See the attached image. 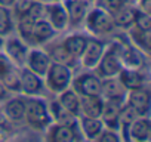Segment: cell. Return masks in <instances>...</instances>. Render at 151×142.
I'll return each mask as SVG.
<instances>
[{
  "mask_svg": "<svg viewBox=\"0 0 151 142\" xmlns=\"http://www.w3.org/2000/svg\"><path fill=\"white\" fill-rule=\"evenodd\" d=\"M24 120L34 130L43 132L52 124L49 105L42 96H25Z\"/></svg>",
  "mask_w": 151,
  "mask_h": 142,
  "instance_id": "obj_1",
  "label": "cell"
},
{
  "mask_svg": "<svg viewBox=\"0 0 151 142\" xmlns=\"http://www.w3.org/2000/svg\"><path fill=\"white\" fill-rule=\"evenodd\" d=\"M120 46H122V43H119V42H113L110 46H105L104 53H102L98 65L95 67L96 74L101 79L116 77L120 73V70L123 68L122 58H120Z\"/></svg>",
  "mask_w": 151,
  "mask_h": 142,
  "instance_id": "obj_2",
  "label": "cell"
},
{
  "mask_svg": "<svg viewBox=\"0 0 151 142\" xmlns=\"http://www.w3.org/2000/svg\"><path fill=\"white\" fill-rule=\"evenodd\" d=\"M73 73L71 68L58 62H52L45 74V86L52 93H61L67 87L71 86Z\"/></svg>",
  "mask_w": 151,
  "mask_h": 142,
  "instance_id": "obj_3",
  "label": "cell"
},
{
  "mask_svg": "<svg viewBox=\"0 0 151 142\" xmlns=\"http://www.w3.org/2000/svg\"><path fill=\"white\" fill-rule=\"evenodd\" d=\"M86 28L89 33H92L93 36H104V34H110L114 31L116 25L113 21L111 14H108L104 8H93L89 9L86 18Z\"/></svg>",
  "mask_w": 151,
  "mask_h": 142,
  "instance_id": "obj_4",
  "label": "cell"
},
{
  "mask_svg": "<svg viewBox=\"0 0 151 142\" xmlns=\"http://www.w3.org/2000/svg\"><path fill=\"white\" fill-rule=\"evenodd\" d=\"M71 86L80 96H95L101 93V77L93 73H82L71 80Z\"/></svg>",
  "mask_w": 151,
  "mask_h": 142,
  "instance_id": "obj_5",
  "label": "cell"
},
{
  "mask_svg": "<svg viewBox=\"0 0 151 142\" xmlns=\"http://www.w3.org/2000/svg\"><path fill=\"white\" fill-rule=\"evenodd\" d=\"M19 79H21V92L24 96H42L46 90L45 80L39 74L30 71L27 67L19 70Z\"/></svg>",
  "mask_w": 151,
  "mask_h": 142,
  "instance_id": "obj_6",
  "label": "cell"
},
{
  "mask_svg": "<svg viewBox=\"0 0 151 142\" xmlns=\"http://www.w3.org/2000/svg\"><path fill=\"white\" fill-rule=\"evenodd\" d=\"M46 130H47V133H46V139H47V141L73 142V141H80V139H83L79 126L52 123Z\"/></svg>",
  "mask_w": 151,
  "mask_h": 142,
  "instance_id": "obj_7",
  "label": "cell"
},
{
  "mask_svg": "<svg viewBox=\"0 0 151 142\" xmlns=\"http://www.w3.org/2000/svg\"><path fill=\"white\" fill-rule=\"evenodd\" d=\"M3 53L18 67H24L25 58L28 53V44L21 37H9L8 40H3Z\"/></svg>",
  "mask_w": 151,
  "mask_h": 142,
  "instance_id": "obj_8",
  "label": "cell"
},
{
  "mask_svg": "<svg viewBox=\"0 0 151 142\" xmlns=\"http://www.w3.org/2000/svg\"><path fill=\"white\" fill-rule=\"evenodd\" d=\"M126 104L139 117H148V114H150V105H151V98H150L148 89L147 87H141V89L127 90Z\"/></svg>",
  "mask_w": 151,
  "mask_h": 142,
  "instance_id": "obj_9",
  "label": "cell"
},
{
  "mask_svg": "<svg viewBox=\"0 0 151 142\" xmlns=\"http://www.w3.org/2000/svg\"><path fill=\"white\" fill-rule=\"evenodd\" d=\"M126 95H127V90L119 82L117 76L101 79V93H99V96L104 101H114V102L124 104Z\"/></svg>",
  "mask_w": 151,
  "mask_h": 142,
  "instance_id": "obj_10",
  "label": "cell"
},
{
  "mask_svg": "<svg viewBox=\"0 0 151 142\" xmlns=\"http://www.w3.org/2000/svg\"><path fill=\"white\" fill-rule=\"evenodd\" d=\"M62 5L68 15V25L79 27L91 9V0H64Z\"/></svg>",
  "mask_w": 151,
  "mask_h": 142,
  "instance_id": "obj_11",
  "label": "cell"
},
{
  "mask_svg": "<svg viewBox=\"0 0 151 142\" xmlns=\"http://www.w3.org/2000/svg\"><path fill=\"white\" fill-rule=\"evenodd\" d=\"M104 49H105V44L102 40H99L96 37H89L88 44H86L82 56L79 58L82 61V67H85L88 70H93L98 65V62L104 53Z\"/></svg>",
  "mask_w": 151,
  "mask_h": 142,
  "instance_id": "obj_12",
  "label": "cell"
},
{
  "mask_svg": "<svg viewBox=\"0 0 151 142\" xmlns=\"http://www.w3.org/2000/svg\"><path fill=\"white\" fill-rule=\"evenodd\" d=\"M50 64H52V61H50L49 55H47L45 50L34 47V49H30V50H28L24 65H25L30 71L39 74L40 77H45V74H46V71H47V68H49Z\"/></svg>",
  "mask_w": 151,
  "mask_h": 142,
  "instance_id": "obj_13",
  "label": "cell"
},
{
  "mask_svg": "<svg viewBox=\"0 0 151 142\" xmlns=\"http://www.w3.org/2000/svg\"><path fill=\"white\" fill-rule=\"evenodd\" d=\"M117 79L126 90L141 89V87H145V85H147V76L144 73V70L123 67L120 70V73L117 74Z\"/></svg>",
  "mask_w": 151,
  "mask_h": 142,
  "instance_id": "obj_14",
  "label": "cell"
},
{
  "mask_svg": "<svg viewBox=\"0 0 151 142\" xmlns=\"http://www.w3.org/2000/svg\"><path fill=\"white\" fill-rule=\"evenodd\" d=\"M45 18L49 21V24L53 27L55 31H62L68 27V15L62 3L53 2L46 5V14Z\"/></svg>",
  "mask_w": 151,
  "mask_h": 142,
  "instance_id": "obj_15",
  "label": "cell"
},
{
  "mask_svg": "<svg viewBox=\"0 0 151 142\" xmlns=\"http://www.w3.org/2000/svg\"><path fill=\"white\" fill-rule=\"evenodd\" d=\"M2 113L8 121H14V123L22 121L25 114V96H14V98L9 96L3 102Z\"/></svg>",
  "mask_w": 151,
  "mask_h": 142,
  "instance_id": "obj_16",
  "label": "cell"
},
{
  "mask_svg": "<svg viewBox=\"0 0 151 142\" xmlns=\"http://www.w3.org/2000/svg\"><path fill=\"white\" fill-rule=\"evenodd\" d=\"M104 127L105 126L99 117H86V115L79 117V129L85 139L96 141V138L99 136Z\"/></svg>",
  "mask_w": 151,
  "mask_h": 142,
  "instance_id": "obj_17",
  "label": "cell"
},
{
  "mask_svg": "<svg viewBox=\"0 0 151 142\" xmlns=\"http://www.w3.org/2000/svg\"><path fill=\"white\" fill-rule=\"evenodd\" d=\"M56 31L53 30V27L49 24V21L46 18H40L36 19L34 22V28H33V46H39V44H45L47 42H50L55 37Z\"/></svg>",
  "mask_w": 151,
  "mask_h": 142,
  "instance_id": "obj_18",
  "label": "cell"
},
{
  "mask_svg": "<svg viewBox=\"0 0 151 142\" xmlns=\"http://www.w3.org/2000/svg\"><path fill=\"white\" fill-rule=\"evenodd\" d=\"M123 104L114 102V101H104L102 111H101V120L105 127L119 130V117H120V108Z\"/></svg>",
  "mask_w": 151,
  "mask_h": 142,
  "instance_id": "obj_19",
  "label": "cell"
},
{
  "mask_svg": "<svg viewBox=\"0 0 151 142\" xmlns=\"http://www.w3.org/2000/svg\"><path fill=\"white\" fill-rule=\"evenodd\" d=\"M151 121L148 117H136L129 127V141H150Z\"/></svg>",
  "mask_w": 151,
  "mask_h": 142,
  "instance_id": "obj_20",
  "label": "cell"
},
{
  "mask_svg": "<svg viewBox=\"0 0 151 142\" xmlns=\"http://www.w3.org/2000/svg\"><path fill=\"white\" fill-rule=\"evenodd\" d=\"M49 105V113L52 117V123H59V124H70V126H79V117L73 115L68 110H65L58 99L52 101Z\"/></svg>",
  "mask_w": 151,
  "mask_h": 142,
  "instance_id": "obj_21",
  "label": "cell"
},
{
  "mask_svg": "<svg viewBox=\"0 0 151 142\" xmlns=\"http://www.w3.org/2000/svg\"><path fill=\"white\" fill-rule=\"evenodd\" d=\"M58 102L73 115L80 117V95H77L73 87H67L65 90L58 93Z\"/></svg>",
  "mask_w": 151,
  "mask_h": 142,
  "instance_id": "obj_22",
  "label": "cell"
},
{
  "mask_svg": "<svg viewBox=\"0 0 151 142\" xmlns=\"http://www.w3.org/2000/svg\"><path fill=\"white\" fill-rule=\"evenodd\" d=\"M88 40H89V37L85 34H73V36H68L64 39L62 46L73 58L79 59L88 44Z\"/></svg>",
  "mask_w": 151,
  "mask_h": 142,
  "instance_id": "obj_23",
  "label": "cell"
},
{
  "mask_svg": "<svg viewBox=\"0 0 151 142\" xmlns=\"http://www.w3.org/2000/svg\"><path fill=\"white\" fill-rule=\"evenodd\" d=\"M104 99L99 95L95 96H80V115L86 117H101Z\"/></svg>",
  "mask_w": 151,
  "mask_h": 142,
  "instance_id": "obj_24",
  "label": "cell"
},
{
  "mask_svg": "<svg viewBox=\"0 0 151 142\" xmlns=\"http://www.w3.org/2000/svg\"><path fill=\"white\" fill-rule=\"evenodd\" d=\"M46 53L49 55V58H50L52 62H58V64L67 65V67H70L71 70H73L76 65H77V59L73 58V56L64 49L62 43H59V44H53Z\"/></svg>",
  "mask_w": 151,
  "mask_h": 142,
  "instance_id": "obj_25",
  "label": "cell"
},
{
  "mask_svg": "<svg viewBox=\"0 0 151 142\" xmlns=\"http://www.w3.org/2000/svg\"><path fill=\"white\" fill-rule=\"evenodd\" d=\"M133 15H135V9L126 3L123 8H120L111 16H113V21H114L116 27L123 28V30H129L133 25Z\"/></svg>",
  "mask_w": 151,
  "mask_h": 142,
  "instance_id": "obj_26",
  "label": "cell"
},
{
  "mask_svg": "<svg viewBox=\"0 0 151 142\" xmlns=\"http://www.w3.org/2000/svg\"><path fill=\"white\" fill-rule=\"evenodd\" d=\"M34 22H36V19L28 14H22V15L18 16V33H19V37L27 44H33L31 36H33Z\"/></svg>",
  "mask_w": 151,
  "mask_h": 142,
  "instance_id": "obj_27",
  "label": "cell"
},
{
  "mask_svg": "<svg viewBox=\"0 0 151 142\" xmlns=\"http://www.w3.org/2000/svg\"><path fill=\"white\" fill-rule=\"evenodd\" d=\"M129 37L133 43L135 47H138L141 52H144L145 55H148L150 52V31H142L138 28H129Z\"/></svg>",
  "mask_w": 151,
  "mask_h": 142,
  "instance_id": "obj_28",
  "label": "cell"
},
{
  "mask_svg": "<svg viewBox=\"0 0 151 142\" xmlns=\"http://www.w3.org/2000/svg\"><path fill=\"white\" fill-rule=\"evenodd\" d=\"M2 83L6 86V89L11 92V93H19L21 92V79H19V70L12 68L9 73H6L2 79Z\"/></svg>",
  "mask_w": 151,
  "mask_h": 142,
  "instance_id": "obj_29",
  "label": "cell"
},
{
  "mask_svg": "<svg viewBox=\"0 0 151 142\" xmlns=\"http://www.w3.org/2000/svg\"><path fill=\"white\" fill-rule=\"evenodd\" d=\"M14 31V19L11 8L0 6V36L6 37Z\"/></svg>",
  "mask_w": 151,
  "mask_h": 142,
  "instance_id": "obj_30",
  "label": "cell"
},
{
  "mask_svg": "<svg viewBox=\"0 0 151 142\" xmlns=\"http://www.w3.org/2000/svg\"><path fill=\"white\" fill-rule=\"evenodd\" d=\"M138 30L142 31H150L151 30V15L145 14L139 9H135V15H133V25Z\"/></svg>",
  "mask_w": 151,
  "mask_h": 142,
  "instance_id": "obj_31",
  "label": "cell"
},
{
  "mask_svg": "<svg viewBox=\"0 0 151 142\" xmlns=\"http://www.w3.org/2000/svg\"><path fill=\"white\" fill-rule=\"evenodd\" d=\"M27 14L31 15L34 19L45 18V14H46V5L42 2V0H33V3L30 5Z\"/></svg>",
  "mask_w": 151,
  "mask_h": 142,
  "instance_id": "obj_32",
  "label": "cell"
},
{
  "mask_svg": "<svg viewBox=\"0 0 151 142\" xmlns=\"http://www.w3.org/2000/svg\"><path fill=\"white\" fill-rule=\"evenodd\" d=\"M96 141H102V142H117V141H122V136H120L119 130L104 127L102 132L99 133V136L96 138Z\"/></svg>",
  "mask_w": 151,
  "mask_h": 142,
  "instance_id": "obj_33",
  "label": "cell"
},
{
  "mask_svg": "<svg viewBox=\"0 0 151 142\" xmlns=\"http://www.w3.org/2000/svg\"><path fill=\"white\" fill-rule=\"evenodd\" d=\"M129 2V0H102V6L104 9L108 12V14H114L117 12L120 8H123L126 3Z\"/></svg>",
  "mask_w": 151,
  "mask_h": 142,
  "instance_id": "obj_34",
  "label": "cell"
},
{
  "mask_svg": "<svg viewBox=\"0 0 151 142\" xmlns=\"http://www.w3.org/2000/svg\"><path fill=\"white\" fill-rule=\"evenodd\" d=\"M15 67H17V65H15L5 53H2V50H0V79H2L6 73H9L12 68H15Z\"/></svg>",
  "mask_w": 151,
  "mask_h": 142,
  "instance_id": "obj_35",
  "label": "cell"
},
{
  "mask_svg": "<svg viewBox=\"0 0 151 142\" xmlns=\"http://www.w3.org/2000/svg\"><path fill=\"white\" fill-rule=\"evenodd\" d=\"M31 3H33V0H15V3L12 5V8L15 9L17 16H19L22 14H27V11H28Z\"/></svg>",
  "mask_w": 151,
  "mask_h": 142,
  "instance_id": "obj_36",
  "label": "cell"
},
{
  "mask_svg": "<svg viewBox=\"0 0 151 142\" xmlns=\"http://www.w3.org/2000/svg\"><path fill=\"white\" fill-rule=\"evenodd\" d=\"M139 2V11L151 15V0H138Z\"/></svg>",
  "mask_w": 151,
  "mask_h": 142,
  "instance_id": "obj_37",
  "label": "cell"
},
{
  "mask_svg": "<svg viewBox=\"0 0 151 142\" xmlns=\"http://www.w3.org/2000/svg\"><path fill=\"white\" fill-rule=\"evenodd\" d=\"M9 96H11V92L6 89V86L2 83V80H0V102H5Z\"/></svg>",
  "mask_w": 151,
  "mask_h": 142,
  "instance_id": "obj_38",
  "label": "cell"
},
{
  "mask_svg": "<svg viewBox=\"0 0 151 142\" xmlns=\"http://www.w3.org/2000/svg\"><path fill=\"white\" fill-rule=\"evenodd\" d=\"M15 3V0H0V6H6V8H12V5Z\"/></svg>",
  "mask_w": 151,
  "mask_h": 142,
  "instance_id": "obj_39",
  "label": "cell"
},
{
  "mask_svg": "<svg viewBox=\"0 0 151 142\" xmlns=\"http://www.w3.org/2000/svg\"><path fill=\"white\" fill-rule=\"evenodd\" d=\"M2 47H3V37L0 36V50H2Z\"/></svg>",
  "mask_w": 151,
  "mask_h": 142,
  "instance_id": "obj_40",
  "label": "cell"
},
{
  "mask_svg": "<svg viewBox=\"0 0 151 142\" xmlns=\"http://www.w3.org/2000/svg\"><path fill=\"white\" fill-rule=\"evenodd\" d=\"M91 2H98V0H91Z\"/></svg>",
  "mask_w": 151,
  "mask_h": 142,
  "instance_id": "obj_41",
  "label": "cell"
},
{
  "mask_svg": "<svg viewBox=\"0 0 151 142\" xmlns=\"http://www.w3.org/2000/svg\"><path fill=\"white\" fill-rule=\"evenodd\" d=\"M130 2H138V0H130Z\"/></svg>",
  "mask_w": 151,
  "mask_h": 142,
  "instance_id": "obj_42",
  "label": "cell"
}]
</instances>
